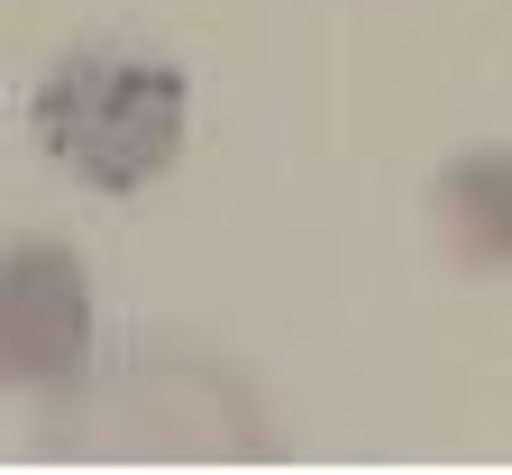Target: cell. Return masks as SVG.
I'll list each match as a JSON object with an SVG mask.
<instances>
[{"label": "cell", "mask_w": 512, "mask_h": 475, "mask_svg": "<svg viewBox=\"0 0 512 475\" xmlns=\"http://www.w3.org/2000/svg\"><path fill=\"white\" fill-rule=\"evenodd\" d=\"M192 92L156 55H64L37 83V147L92 183V192H138L183 156Z\"/></svg>", "instance_id": "6da1fadb"}, {"label": "cell", "mask_w": 512, "mask_h": 475, "mask_svg": "<svg viewBox=\"0 0 512 475\" xmlns=\"http://www.w3.org/2000/svg\"><path fill=\"white\" fill-rule=\"evenodd\" d=\"M0 366L19 393H74L92 366V284L64 238H10L0 256Z\"/></svg>", "instance_id": "7a4b0ae2"}, {"label": "cell", "mask_w": 512, "mask_h": 475, "mask_svg": "<svg viewBox=\"0 0 512 475\" xmlns=\"http://www.w3.org/2000/svg\"><path fill=\"white\" fill-rule=\"evenodd\" d=\"M430 220L448 238V256L467 275H503L512 265V147H467L448 156L430 183Z\"/></svg>", "instance_id": "3957f363"}]
</instances>
